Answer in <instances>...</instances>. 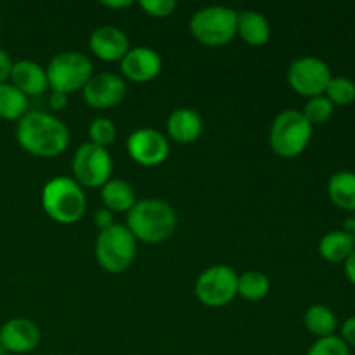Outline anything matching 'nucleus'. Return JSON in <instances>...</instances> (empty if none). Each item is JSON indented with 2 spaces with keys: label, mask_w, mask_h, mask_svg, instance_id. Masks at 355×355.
I'll return each mask as SVG.
<instances>
[{
  "label": "nucleus",
  "mask_w": 355,
  "mask_h": 355,
  "mask_svg": "<svg viewBox=\"0 0 355 355\" xmlns=\"http://www.w3.org/2000/svg\"><path fill=\"white\" fill-rule=\"evenodd\" d=\"M16 141L28 155L55 158L68 149L69 130L55 114L31 110L17 121Z\"/></svg>",
  "instance_id": "f257e3e1"
},
{
  "label": "nucleus",
  "mask_w": 355,
  "mask_h": 355,
  "mask_svg": "<svg viewBox=\"0 0 355 355\" xmlns=\"http://www.w3.org/2000/svg\"><path fill=\"white\" fill-rule=\"evenodd\" d=\"M177 227V214L166 201L141 200L127 214V229L135 241L158 245L166 241Z\"/></svg>",
  "instance_id": "f03ea898"
},
{
  "label": "nucleus",
  "mask_w": 355,
  "mask_h": 355,
  "mask_svg": "<svg viewBox=\"0 0 355 355\" xmlns=\"http://www.w3.org/2000/svg\"><path fill=\"white\" fill-rule=\"evenodd\" d=\"M42 208L58 224H76L85 215L87 196L75 179L54 177L42 189Z\"/></svg>",
  "instance_id": "7ed1b4c3"
},
{
  "label": "nucleus",
  "mask_w": 355,
  "mask_h": 355,
  "mask_svg": "<svg viewBox=\"0 0 355 355\" xmlns=\"http://www.w3.org/2000/svg\"><path fill=\"white\" fill-rule=\"evenodd\" d=\"M312 128L300 110L281 111L270 125V148L281 158H297L307 149Z\"/></svg>",
  "instance_id": "20e7f679"
},
{
  "label": "nucleus",
  "mask_w": 355,
  "mask_h": 355,
  "mask_svg": "<svg viewBox=\"0 0 355 355\" xmlns=\"http://www.w3.org/2000/svg\"><path fill=\"white\" fill-rule=\"evenodd\" d=\"M189 30L200 44L207 47H222L236 37L238 12L224 6L201 7L191 16Z\"/></svg>",
  "instance_id": "39448f33"
},
{
  "label": "nucleus",
  "mask_w": 355,
  "mask_h": 355,
  "mask_svg": "<svg viewBox=\"0 0 355 355\" xmlns=\"http://www.w3.org/2000/svg\"><path fill=\"white\" fill-rule=\"evenodd\" d=\"M137 255V241L127 225L113 224L99 232L96 241V257L99 266L110 274L125 272Z\"/></svg>",
  "instance_id": "423d86ee"
},
{
  "label": "nucleus",
  "mask_w": 355,
  "mask_h": 355,
  "mask_svg": "<svg viewBox=\"0 0 355 355\" xmlns=\"http://www.w3.org/2000/svg\"><path fill=\"white\" fill-rule=\"evenodd\" d=\"M49 89L52 92H61L69 96L83 90L94 75L92 61L85 54L76 51L59 52L49 61L47 68Z\"/></svg>",
  "instance_id": "0eeeda50"
},
{
  "label": "nucleus",
  "mask_w": 355,
  "mask_h": 355,
  "mask_svg": "<svg viewBox=\"0 0 355 355\" xmlns=\"http://www.w3.org/2000/svg\"><path fill=\"white\" fill-rule=\"evenodd\" d=\"M71 168L75 175L73 179L82 187H103L107 180H111L113 158L107 149L85 142L73 155Z\"/></svg>",
  "instance_id": "6e6552de"
},
{
  "label": "nucleus",
  "mask_w": 355,
  "mask_h": 355,
  "mask_svg": "<svg viewBox=\"0 0 355 355\" xmlns=\"http://www.w3.org/2000/svg\"><path fill=\"white\" fill-rule=\"evenodd\" d=\"M194 291L207 307H225L238 297V274L229 266H211L200 274Z\"/></svg>",
  "instance_id": "1a4fd4ad"
},
{
  "label": "nucleus",
  "mask_w": 355,
  "mask_h": 355,
  "mask_svg": "<svg viewBox=\"0 0 355 355\" xmlns=\"http://www.w3.org/2000/svg\"><path fill=\"white\" fill-rule=\"evenodd\" d=\"M329 80H331V69L322 59L314 55L298 58L291 62L288 68V83L297 94L305 97L322 96L326 92Z\"/></svg>",
  "instance_id": "9d476101"
},
{
  "label": "nucleus",
  "mask_w": 355,
  "mask_h": 355,
  "mask_svg": "<svg viewBox=\"0 0 355 355\" xmlns=\"http://www.w3.org/2000/svg\"><path fill=\"white\" fill-rule=\"evenodd\" d=\"M127 153L142 166H158L168 158L170 142L156 128H139L127 139Z\"/></svg>",
  "instance_id": "9b49d317"
},
{
  "label": "nucleus",
  "mask_w": 355,
  "mask_h": 355,
  "mask_svg": "<svg viewBox=\"0 0 355 355\" xmlns=\"http://www.w3.org/2000/svg\"><path fill=\"white\" fill-rule=\"evenodd\" d=\"M82 92L83 99L92 110H110L125 99L127 83L116 73L103 71L92 75Z\"/></svg>",
  "instance_id": "f8f14e48"
},
{
  "label": "nucleus",
  "mask_w": 355,
  "mask_h": 355,
  "mask_svg": "<svg viewBox=\"0 0 355 355\" xmlns=\"http://www.w3.org/2000/svg\"><path fill=\"white\" fill-rule=\"evenodd\" d=\"M42 340L37 322L28 318L9 319L0 328V345L7 354H28L38 347Z\"/></svg>",
  "instance_id": "ddd939ff"
},
{
  "label": "nucleus",
  "mask_w": 355,
  "mask_h": 355,
  "mask_svg": "<svg viewBox=\"0 0 355 355\" xmlns=\"http://www.w3.org/2000/svg\"><path fill=\"white\" fill-rule=\"evenodd\" d=\"M162 55L149 47H135L120 61L121 75L135 83L153 82L162 73Z\"/></svg>",
  "instance_id": "4468645a"
},
{
  "label": "nucleus",
  "mask_w": 355,
  "mask_h": 355,
  "mask_svg": "<svg viewBox=\"0 0 355 355\" xmlns=\"http://www.w3.org/2000/svg\"><path fill=\"white\" fill-rule=\"evenodd\" d=\"M92 54L104 62H120L125 58L130 45L128 37L116 26H101L92 31L89 38Z\"/></svg>",
  "instance_id": "2eb2a0df"
},
{
  "label": "nucleus",
  "mask_w": 355,
  "mask_h": 355,
  "mask_svg": "<svg viewBox=\"0 0 355 355\" xmlns=\"http://www.w3.org/2000/svg\"><path fill=\"white\" fill-rule=\"evenodd\" d=\"M9 80L26 97L42 96L49 89L45 68H42L38 62L30 61V59H21V61L12 62Z\"/></svg>",
  "instance_id": "dca6fc26"
},
{
  "label": "nucleus",
  "mask_w": 355,
  "mask_h": 355,
  "mask_svg": "<svg viewBox=\"0 0 355 355\" xmlns=\"http://www.w3.org/2000/svg\"><path fill=\"white\" fill-rule=\"evenodd\" d=\"M166 134L177 144H193L203 134V118L196 110L177 107L166 120Z\"/></svg>",
  "instance_id": "f3484780"
},
{
  "label": "nucleus",
  "mask_w": 355,
  "mask_h": 355,
  "mask_svg": "<svg viewBox=\"0 0 355 355\" xmlns=\"http://www.w3.org/2000/svg\"><path fill=\"white\" fill-rule=\"evenodd\" d=\"M236 35H239L241 40L252 47H262L270 40V24L263 14L257 10H243L238 12Z\"/></svg>",
  "instance_id": "a211bd4d"
},
{
  "label": "nucleus",
  "mask_w": 355,
  "mask_h": 355,
  "mask_svg": "<svg viewBox=\"0 0 355 355\" xmlns=\"http://www.w3.org/2000/svg\"><path fill=\"white\" fill-rule=\"evenodd\" d=\"M101 200L104 208H107L113 214H128L137 203V194L132 184L123 179H111L101 187Z\"/></svg>",
  "instance_id": "6ab92c4d"
},
{
  "label": "nucleus",
  "mask_w": 355,
  "mask_h": 355,
  "mask_svg": "<svg viewBox=\"0 0 355 355\" xmlns=\"http://www.w3.org/2000/svg\"><path fill=\"white\" fill-rule=\"evenodd\" d=\"M355 250V238L352 232L345 231V229H338V231H331L328 234L322 236L321 243H319V253L324 260L331 263H342L345 262L347 257Z\"/></svg>",
  "instance_id": "aec40b11"
},
{
  "label": "nucleus",
  "mask_w": 355,
  "mask_h": 355,
  "mask_svg": "<svg viewBox=\"0 0 355 355\" xmlns=\"http://www.w3.org/2000/svg\"><path fill=\"white\" fill-rule=\"evenodd\" d=\"M328 196L342 210L355 211V172H336L328 182Z\"/></svg>",
  "instance_id": "412c9836"
},
{
  "label": "nucleus",
  "mask_w": 355,
  "mask_h": 355,
  "mask_svg": "<svg viewBox=\"0 0 355 355\" xmlns=\"http://www.w3.org/2000/svg\"><path fill=\"white\" fill-rule=\"evenodd\" d=\"M28 111V97L10 82L0 83V120L19 121Z\"/></svg>",
  "instance_id": "4be33fe9"
},
{
  "label": "nucleus",
  "mask_w": 355,
  "mask_h": 355,
  "mask_svg": "<svg viewBox=\"0 0 355 355\" xmlns=\"http://www.w3.org/2000/svg\"><path fill=\"white\" fill-rule=\"evenodd\" d=\"M304 324L318 338H324V336L335 335L336 329V315L326 305H312L304 315Z\"/></svg>",
  "instance_id": "5701e85b"
},
{
  "label": "nucleus",
  "mask_w": 355,
  "mask_h": 355,
  "mask_svg": "<svg viewBox=\"0 0 355 355\" xmlns=\"http://www.w3.org/2000/svg\"><path fill=\"white\" fill-rule=\"evenodd\" d=\"M270 281L260 270H248L238 276V295L248 302H260L269 295Z\"/></svg>",
  "instance_id": "b1692460"
},
{
  "label": "nucleus",
  "mask_w": 355,
  "mask_h": 355,
  "mask_svg": "<svg viewBox=\"0 0 355 355\" xmlns=\"http://www.w3.org/2000/svg\"><path fill=\"white\" fill-rule=\"evenodd\" d=\"M324 96L338 106H347L355 101V83L347 76H331Z\"/></svg>",
  "instance_id": "393cba45"
},
{
  "label": "nucleus",
  "mask_w": 355,
  "mask_h": 355,
  "mask_svg": "<svg viewBox=\"0 0 355 355\" xmlns=\"http://www.w3.org/2000/svg\"><path fill=\"white\" fill-rule=\"evenodd\" d=\"M333 111H335V104L322 94V96L311 97V99L305 103V107L302 113L307 118L309 123L314 127V125H321L324 123V121H328L329 118H331Z\"/></svg>",
  "instance_id": "a878e982"
},
{
  "label": "nucleus",
  "mask_w": 355,
  "mask_h": 355,
  "mask_svg": "<svg viewBox=\"0 0 355 355\" xmlns=\"http://www.w3.org/2000/svg\"><path fill=\"white\" fill-rule=\"evenodd\" d=\"M116 125L110 118H96L89 125V142L99 146V148L107 149V146H111L116 141Z\"/></svg>",
  "instance_id": "bb28decb"
},
{
  "label": "nucleus",
  "mask_w": 355,
  "mask_h": 355,
  "mask_svg": "<svg viewBox=\"0 0 355 355\" xmlns=\"http://www.w3.org/2000/svg\"><path fill=\"white\" fill-rule=\"evenodd\" d=\"M307 355H350V347L340 336L331 335L315 340Z\"/></svg>",
  "instance_id": "cd10ccee"
},
{
  "label": "nucleus",
  "mask_w": 355,
  "mask_h": 355,
  "mask_svg": "<svg viewBox=\"0 0 355 355\" xmlns=\"http://www.w3.org/2000/svg\"><path fill=\"white\" fill-rule=\"evenodd\" d=\"M139 7L148 16L162 19V17L172 16L173 10L177 9V2L175 0H142V2H139Z\"/></svg>",
  "instance_id": "c85d7f7f"
},
{
  "label": "nucleus",
  "mask_w": 355,
  "mask_h": 355,
  "mask_svg": "<svg viewBox=\"0 0 355 355\" xmlns=\"http://www.w3.org/2000/svg\"><path fill=\"white\" fill-rule=\"evenodd\" d=\"M94 222H96V225L101 229V231L111 227V225L114 224L113 211H110L107 208H104V207L99 208V210L96 211V215H94Z\"/></svg>",
  "instance_id": "c756f323"
},
{
  "label": "nucleus",
  "mask_w": 355,
  "mask_h": 355,
  "mask_svg": "<svg viewBox=\"0 0 355 355\" xmlns=\"http://www.w3.org/2000/svg\"><path fill=\"white\" fill-rule=\"evenodd\" d=\"M10 68H12V59L6 49L0 47V83H6L9 80Z\"/></svg>",
  "instance_id": "7c9ffc66"
},
{
  "label": "nucleus",
  "mask_w": 355,
  "mask_h": 355,
  "mask_svg": "<svg viewBox=\"0 0 355 355\" xmlns=\"http://www.w3.org/2000/svg\"><path fill=\"white\" fill-rule=\"evenodd\" d=\"M340 338H342L349 347H355V315L343 322L342 336H340Z\"/></svg>",
  "instance_id": "2f4dec72"
},
{
  "label": "nucleus",
  "mask_w": 355,
  "mask_h": 355,
  "mask_svg": "<svg viewBox=\"0 0 355 355\" xmlns=\"http://www.w3.org/2000/svg\"><path fill=\"white\" fill-rule=\"evenodd\" d=\"M49 104L54 111H62L68 106V96L61 92H52L51 97H49Z\"/></svg>",
  "instance_id": "473e14b6"
},
{
  "label": "nucleus",
  "mask_w": 355,
  "mask_h": 355,
  "mask_svg": "<svg viewBox=\"0 0 355 355\" xmlns=\"http://www.w3.org/2000/svg\"><path fill=\"white\" fill-rule=\"evenodd\" d=\"M343 267H345V276L347 279L355 286V250L347 257V260L343 262Z\"/></svg>",
  "instance_id": "72a5a7b5"
},
{
  "label": "nucleus",
  "mask_w": 355,
  "mask_h": 355,
  "mask_svg": "<svg viewBox=\"0 0 355 355\" xmlns=\"http://www.w3.org/2000/svg\"><path fill=\"white\" fill-rule=\"evenodd\" d=\"M101 3L106 9H127V7L134 6V2H130V0H103Z\"/></svg>",
  "instance_id": "f704fd0d"
},
{
  "label": "nucleus",
  "mask_w": 355,
  "mask_h": 355,
  "mask_svg": "<svg viewBox=\"0 0 355 355\" xmlns=\"http://www.w3.org/2000/svg\"><path fill=\"white\" fill-rule=\"evenodd\" d=\"M345 231L352 232L354 238H355V215L352 218H347V224H345Z\"/></svg>",
  "instance_id": "c9c22d12"
},
{
  "label": "nucleus",
  "mask_w": 355,
  "mask_h": 355,
  "mask_svg": "<svg viewBox=\"0 0 355 355\" xmlns=\"http://www.w3.org/2000/svg\"><path fill=\"white\" fill-rule=\"evenodd\" d=\"M0 355H9V354H7V350H6V349H3V347H2V345H0Z\"/></svg>",
  "instance_id": "e433bc0d"
}]
</instances>
